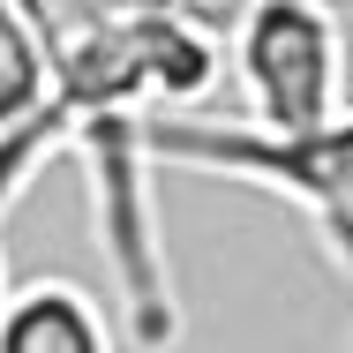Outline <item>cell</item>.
I'll return each mask as SVG.
<instances>
[{
  "label": "cell",
  "mask_w": 353,
  "mask_h": 353,
  "mask_svg": "<svg viewBox=\"0 0 353 353\" xmlns=\"http://www.w3.org/2000/svg\"><path fill=\"white\" fill-rule=\"evenodd\" d=\"M225 75L256 128H323L346 98V8L339 0H233Z\"/></svg>",
  "instance_id": "7a4b0ae2"
},
{
  "label": "cell",
  "mask_w": 353,
  "mask_h": 353,
  "mask_svg": "<svg viewBox=\"0 0 353 353\" xmlns=\"http://www.w3.org/2000/svg\"><path fill=\"white\" fill-rule=\"evenodd\" d=\"M0 279H8V271H0ZM0 301H8V285H0Z\"/></svg>",
  "instance_id": "5b68a950"
},
{
  "label": "cell",
  "mask_w": 353,
  "mask_h": 353,
  "mask_svg": "<svg viewBox=\"0 0 353 353\" xmlns=\"http://www.w3.org/2000/svg\"><path fill=\"white\" fill-rule=\"evenodd\" d=\"M143 143L158 165L263 188L308 218L316 248L353 279V105L323 128H256V121H211V113H150Z\"/></svg>",
  "instance_id": "6da1fadb"
},
{
  "label": "cell",
  "mask_w": 353,
  "mask_h": 353,
  "mask_svg": "<svg viewBox=\"0 0 353 353\" xmlns=\"http://www.w3.org/2000/svg\"><path fill=\"white\" fill-rule=\"evenodd\" d=\"M0 353H121V339L75 279H23L0 301Z\"/></svg>",
  "instance_id": "277c9868"
},
{
  "label": "cell",
  "mask_w": 353,
  "mask_h": 353,
  "mask_svg": "<svg viewBox=\"0 0 353 353\" xmlns=\"http://www.w3.org/2000/svg\"><path fill=\"white\" fill-rule=\"evenodd\" d=\"M68 150V121L53 105V61L23 0H0V218Z\"/></svg>",
  "instance_id": "3957f363"
}]
</instances>
